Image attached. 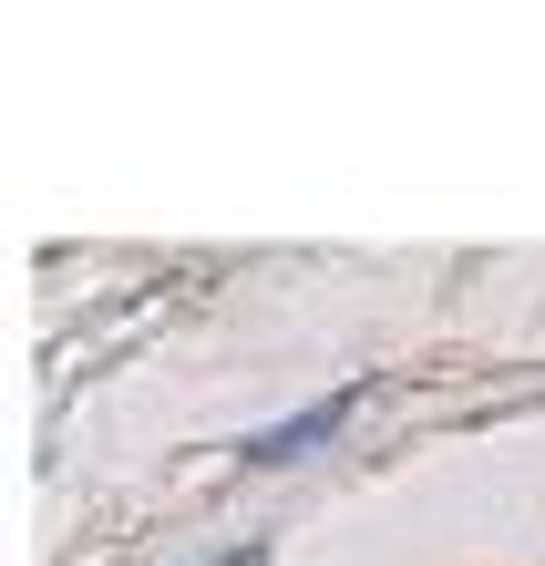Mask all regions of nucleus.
<instances>
[{
  "label": "nucleus",
  "instance_id": "nucleus-1",
  "mask_svg": "<svg viewBox=\"0 0 545 566\" xmlns=\"http://www.w3.org/2000/svg\"><path fill=\"white\" fill-rule=\"evenodd\" d=\"M360 412V391H329V402H310L298 422H279V432H258L248 443V463H298V453H319V443H339V422Z\"/></svg>",
  "mask_w": 545,
  "mask_h": 566
},
{
  "label": "nucleus",
  "instance_id": "nucleus-2",
  "mask_svg": "<svg viewBox=\"0 0 545 566\" xmlns=\"http://www.w3.org/2000/svg\"><path fill=\"white\" fill-rule=\"evenodd\" d=\"M207 566H258V546H248V556H207Z\"/></svg>",
  "mask_w": 545,
  "mask_h": 566
}]
</instances>
